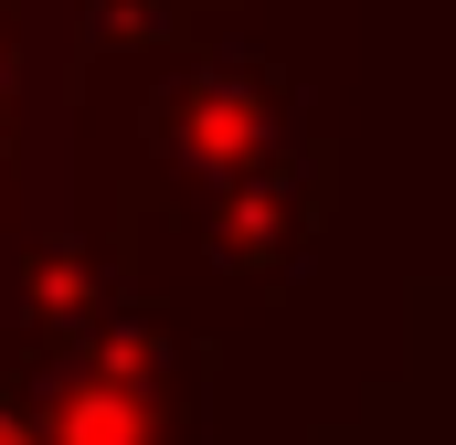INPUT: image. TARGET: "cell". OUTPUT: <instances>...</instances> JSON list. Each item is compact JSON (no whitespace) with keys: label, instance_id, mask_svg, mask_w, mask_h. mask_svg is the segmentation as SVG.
Here are the masks:
<instances>
[{"label":"cell","instance_id":"obj_1","mask_svg":"<svg viewBox=\"0 0 456 445\" xmlns=\"http://www.w3.org/2000/svg\"><path fill=\"white\" fill-rule=\"evenodd\" d=\"M0 445H32V435H21V425H11V414H0Z\"/></svg>","mask_w":456,"mask_h":445}]
</instances>
